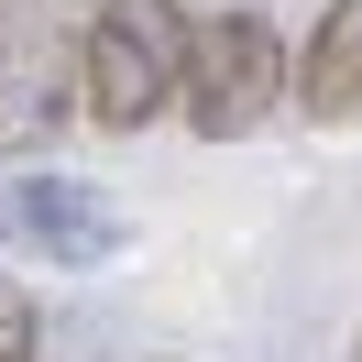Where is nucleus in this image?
Returning a JSON list of instances; mask_svg holds the SVG:
<instances>
[{
	"label": "nucleus",
	"mask_w": 362,
	"mask_h": 362,
	"mask_svg": "<svg viewBox=\"0 0 362 362\" xmlns=\"http://www.w3.org/2000/svg\"><path fill=\"white\" fill-rule=\"evenodd\" d=\"M176 66H187L176 0H99L88 33H77V110L99 132H154L176 110Z\"/></svg>",
	"instance_id": "obj_1"
},
{
	"label": "nucleus",
	"mask_w": 362,
	"mask_h": 362,
	"mask_svg": "<svg viewBox=\"0 0 362 362\" xmlns=\"http://www.w3.org/2000/svg\"><path fill=\"white\" fill-rule=\"evenodd\" d=\"M286 77H296V55L264 11H198L187 23V66H176V121L198 143H242L286 110Z\"/></svg>",
	"instance_id": "obj_2"
},
{
	"label": "nucleus",
	"mask_w": 362,
	"mask_h": 362,
	"mask_svg": "<svg viewBox=\"0 0 362 362\" xmlns=\"http://www.w3.org/2000/svg\"><path fill=\"white\" fill-rule=\"evenodd\" d=\"M0 220H11V242H23V252H45L55 274H88V264H110V252L132 242V220H121L88 176H45V165L0 187Z\"/></svg>",
	"instance_id": "obj_3"
},
{
	"label": "nucleus",
	"mask_w": 362,
	"mask_h": 362,
	"mask_svg": "<svg viewBox=\"0 0 362 362\" xmlns=\"http://www.w3.org/2000/svg\"><path fill=\"white\" fill-rule=\"evenodd\" d=\"M66 88H77V45L45 11H0V154H33L66 121Z\"/></svg>",
	"instance_id": "obj_4"
},
{
	"label": "nucleus",
	"mask_w": 362,
	"mask_h": 362,
	"mask_svg": "<svg viewBox=\"0 0 362 362\" xmlns=\"http://www.w3.org/2000/svg\"><path fill=\"white\" fill-rule=\"evenodd\" d=\"M286 99L308 121H362V0H329L318 11V33L296 45V77H286Z\"/></svg>",
	"instance_id": "obj_5"
},
{
	"label": "nucleus",
	"mask_w": 362,
	"mask_h": 362,
	"mask_svg": "<svg viewBox=\"0 0 362 362\" xmlns=\"http://www.w3.org/2000/svg\"><path fill=\"white\" fill-rule=\"evenodd\" d=\"M77 11H99V0H77Z\"/></svg>",
	"instance_id": "obj_6"
},
{
	"label": "nucleus",
	"mask_w": 362,
	"mask_h": 362,
	"mask_svg": "<svg viewBox=\"0 0 362 362\" xmlns=\"http://www.w3.org/2000/svg\"><path fill=\"white\" fill-rule=\"evenodd\" d=\"M351 362H362V340H351Z\"/></svg>",
	"instance_id": "obj_7"
},
{
	"label": "nucleus",
	"mask_w": 362,
	"mask_h": 362,
	"mask_svg": "<svg viewBox=\"0 0 362 362\" xmlns=\"http://www.w3.org/2000/svg\"><path fill=\"white\" fill-rule=\"evenodd\" d=\"M0 296H11V286H0Z\"/></svg>",
	"instance_id": "obj_8"
}]
</instances>
